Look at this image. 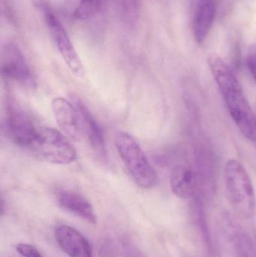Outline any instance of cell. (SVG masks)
<instances>
[{"label": "cell", "instance_id": "14", "mask_svg": "<svg viewBox=\"0 0 256 257\" xmlns=\"http://www.w3.org/2000/svg\"><path fill=\"white\" fill-rule=\"evenodd\" d=\"M216 5L214 0H198L193 18V34L195 41L202 44L214 23Z\"/></svg>", "mask_w": 256, "mask_h": 257}, {"label": "cell", "instance_id": "11", "mask_svg": "<svg viewBox=\"0 0 256 257\" xmlns=\"http://www.w3.org/2000/svg\"><path fill=\"white\" fill-rule=\"evenodd\" d=\"M59 205L90 223H97V215L90 202L84 196L72 190H61L57 195Z\"/></svg>", "mask_w": 256, "mask_h": 257}, {"label": "cell", "instance_id": "10", "mask_svg": "<svg viewBox=\"0 0 256 257\" xmlns=\"http://www.w3.org/2000/svg\"><path fill=\"white\" fill-rule=\"evenodd\" d=\"M222 229L233 257H255L253 242L247 232L229 217L224 219Z\"/></svg>", "mask_w": 256, "mask_h": 257}, {"label": "cell", "instance_id": "12", "mask_svg": "<svg viewBox=\"0 0 256 257\" xmlns=\"http://www.w3.org/2000/svg\"><path fill=\"white\" fill-rule=\"evenodd\" d=\"M72 99L82 117L85 136L88 138L95 151L102 157H105L107 151L103 130L85 104L78 96H73Z\"/></svg>", "mask_w": 256, "mask_h": 257}, {"label": "cell", "instance_id": "18", "mask_svg": "<svg viewBox=\"0 0 256 257\" xmlns=\"http://www.w3.org/2000/svg\"><path fill=\"white\" fill-rule=\"evenodd\" d=\"M122 13L128 21H133L138 16L139 0H118Z\"/></svg>", "mask_w": 256, "mask_h": 257}, {"label": "cell", "instance_id": "5", "mask_svg": "<svg viewBox=\"0 0 256 257\" xmlns=\"http://www.w3.org/2000/svg\"><path fill=\"white\" fill-rule=\"evenodd\" d=\"M35 5L43 13L48 31L65 63L78 78H84V69L81 58L71 42L64 27L57 17L53 13L51 8L44 0H33Z\"/></svg>", "mask_w": 256, "mask_h": 257}, {"label": "cell", "instance_id": "15", "mask_svg": "<svg viewBox=\"0 0 256 257\" xmlns=\"http://www.w3.org/2000/svg\"><path fill=\"white\" fill-rule=\"evenodd\" d=\"M194 209H195L197 225L199 229L200 233L202 235L203 241H204L209 252L213 253V245L211 234H210V229L207 225L204 205H203L202 200L199 196H196V199H195Z\"/></svg>", "mask_w": 256, "mask_h": 257}, {"label": "cell", "instance_id": "9", "mask_svg": "<svg viewBox=\"0 0 256 257\" xmlns=\"http://www.w3.org/2000/svg\"><path fill=\"white\" fill-rule=\"evenodd\" d=\"M56 241L69 257H93V249L88 240L72 226L61 225L56 229Z\"/></svg>", "mask_w": 256, "mask_h": 257}, {"label": "cell", "instance_id": "13", "mask_svg": "<svg viewBox=\"0 0 256 257\" xmlns=\"http://www.w3.org/2000/svg\"><path fill=\"white\" fill-rule=\"evenodd\" d=\"M196 173L186 165H177L171 171L170 184L173 193L182 199L195 196L197 189Z\"/></svg>", "mask_w": 256, "mask_h": 257}, {"label": "cell", "instance_id": "16", "mask_svg": "<svg viewBox=\"0 0 256 257\" xmlns=\"http://www.w3.org/2000/svg\"><path fill=\"white\" fill-rule=\"evenodd\" d=\"M101 6V0H81L78 3L74 17L80 21H86L93 18Z\"/></svg>", "mask_w": 256, "mask_h": 257}, {"label": "cell", "instance_id": "19", "mask_svg": "<svg viewBox=\"0 0 256 257\" xmlns=\"http://www.w3.org/2000/svg\"><path fill=\"white\" fill-rule=\"evenodd\" d=\"M16 250L23 257H42L38 249L30 244H18L16 246Z\"/></svg>", "mask_w": 256, "mask_h": 257}, {"label": "cell", "instance_id": "22", "mask_svg": "<svg viewBox=\"0 0 256 257\" xmlns=\"http://www.w3.org/2000/svg\"><path fill=\"white\" fill-rule=\"evenodd\" d=\"M255 254H256V253H255Z\"/></svg>", "mask_w": 256, "mask_h": 257}, {"label": "cell", "instance_id": "2", "mask_svg": "<svg viewBox=\"0 0 256 257\" xmlns=\"http://www.w3.org/2000/svg\"><path fill=\"white\" fill-rule=\"evenodd\" d=\"M116 148L137 185L150 189L158 182L156 171L138 142L129 133L119 132L115 136Z\"/></svg>", "mask_w": 256, "mask_h": 257}, {"label": "cell", "instance_id": "3", "mask_svg": "<svg viewBox=\"0 0 256 257\" xmlns=\"http://www.w3.org/2000/svg\"><path fill=\"white\" fill-rule=\"evenodd\" d=\"M28 151L37 158L53 164H70L77 158L76 151L69 139L52 128L39 127Z\"/></svg>", "mask_w": 256, "mask_h": 257}, {"label": "cell", "instance_id": "21", "mask_svg": "<svg viewBox=\"0 0 256 257\" xmlns=\"http://www.w3.org/2000/svg\"><path fill=\"white\" fill-rule=\"evenodd\" d=\"M247 67L252 78L256 81V54H252L248 58Z\"/></svg>", "mask_w": 256, "mask_h": 257}, {"label": "cell", "instance_id": "8", "mask_svg": "<svg viewBox=\"0 0 256 257\" xmlns=\"http://www.w3.org/2000/svg\"><path fill=\"white\" fill-rule=\"evenodd\" d=\"M53 114L62 133L71 140L81 141L84 136L82 117L75 104L63 97L53 99Z\"/></svg>", "mask_w": 256, "mask_h": 257}, {"label": "cell", "instance_id": "7", "mask_svg": "<svg viewBox=\"0 0 256 257\" xmlns=\"http://www.w3.org/2000/svg\"><path fill=\"white\" fill-rule=\"evenodd\" d=\"M1 74L6 79L25 88L34 89L37 86L34 74L22 51L15 44H6L2 49Z\"/></svg>", "mask_w": 256, "mask_h": 257}, {"label": "cell", "instance_id": "1", "mask_svg": "<svg viewBox=\"0 0 256 257\" xmlns=\"http://www.w3.org/2000/svg\"><path fill=\"white\" fill-rule=\"evenodd\" d=\"M224 178L228 199L235 211L243 218H252L255 213V195L245 168L237 160H228Z\"/></svg>", "mask_w": 256, "mask_h": 257}, {"label": "cell", "instance_id": "6", "mask_svg": "<svg viewBox=\"0 0 256 257\" xmlns=\"http://www.w3.org/2000/svg\"><path fill=\"white\" fill-rule=\"evenodd\" d=\"M39 128L15 102H8L4 130L12 143L24 149H30L37 136Z\"/></svg>", "mask_w": 256, "mask_h": 257}, {"label": "cell", "instance_id": "20", "mask_svg": "<svg viewBox=\"0 0 256 257\" xmlns=\"http://www.w3.org/2000/svg\"><path fill=\"white\" fill-rule=\"evenodd\" d=\"M99 256L100 257H118L116 247H114L111 240L106 239L102 242L99 250Z\"/></svg>", "mask_w": 256, "mask_h": 257}, {"label": "cell", "instance_id": "17", "mask_svg": "<svg viewBox=\"0 0 256 257\" xmlns=\"http://www.w3.org/2000/svg\"><path fill=\"white\" fill-rule=\"evenodd\" d=\"M120 242L125 257H147L127 234L120 237Z\"/></svg>", "mask_w": 256, "mask_h": 257}, {"label": "cell", "instance_id": "4", "mask_svg": "<svg viewBox=\"0 0 256 257\" xmlns=\"http://www.w3.org/2000/svg\"><path fill=\"white\" fill-rule=\"evenodd\" d=\"M228 112L242 135L248 140L256 141V117L246 100L237 77L218 86Z\"/></svg>", "mask_w": 256, "mask_h": 257}]
</instances>
